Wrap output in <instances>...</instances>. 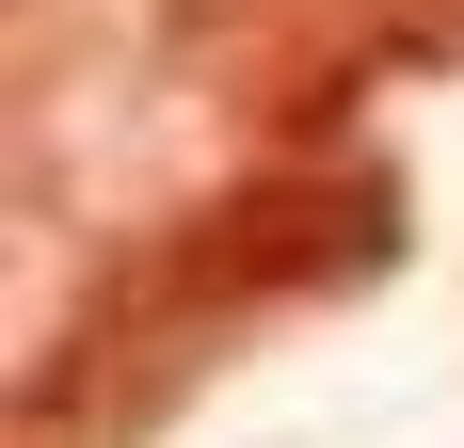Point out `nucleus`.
Returning <instances> with one entry per match:
<instances>
[{
  "mask_svg": "<svg viewBox=\"0 0 464 448\" xmlns=\"http://www.w3.org/2000/svg\"><path fill=\"white\" fill-rule=\"evenodd\" d=\"M369 272H401V177L321 161V144H256V177L192 192L160 240H129L48 320V353L16 368V448H144L256 320L336 305Z\"/></svg>",
  "mask_w": 464,
  "mask_h": 448,
  "instance_id": "f257e3e1",
  "label": "nucleus"
},
{
  "mask_svg": "<svg viewBox=\"0 0 464 448\" xmlns=\"http://www.w3.org/2000/svg\"><path fill=\"white\" fill-rule=\"evenodd\" d=\"M464 64V0H273L225 64V129L240 144H336L353 96Z\"/></svg>",
  "mask_w": 464,
  "mask_h": 448,
  "instance_id": "f03ea898",
  "label": "nucleus"
}]
</instances>
